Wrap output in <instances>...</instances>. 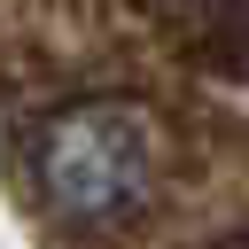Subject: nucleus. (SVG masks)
Instances as JSON below:
<instances>
[{
  "label": "nucleus",
  "mask_w": 249,
  "mask_h": 249,
  "mask_svg": "<svg viewBox=\"0 0 249 249\" xmlns=\"http://www.w3.org/2000/svg\"><path fill=\"white\" fill-rule=\"evenodd\" d=\"M31 171L62 218H117L156 171V124L132 101H78L39 124Z\"/></svg>",
  "instance_id": "f257e3e1"
}]
</instances>
